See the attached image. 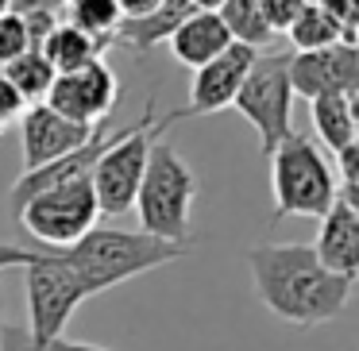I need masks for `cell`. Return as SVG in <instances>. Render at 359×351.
I'll list each match as a JSON object with an SVG mask.
<instances>
[{"label": "cell", "mask_w": 359, "mask_h": 351, "mask_svg": "<svg viewBox=\"0 0 359 351\" xmlns=\"http://www.w3.org/2000/svg\"><path fill=\"white\" fill-rule=\"evenodd\" d=\"M178 120H186V116H182V112H170L166 120H158L155 116V97H151V101L143 104V116L135 120V124H128L124 132L116 135V143H109V151L97 158L93 174H89V186H93L101 216H124V212H132L151 143H155L158 135H166V128H174Z\"/></svg>", "instance_id": "8992f818"}, {"label": "cell", "mask_w": 359, "mask_h": 351, "mask_svg": "<svg viewBox=\"0 0 359 351\" xmlns=\"http://www.w3.org/2000/svg\"><path fill=\"white\" fill-rule=\"evenodd\" d=\"M0 270L27 274V328H0V351H50V343L62 340L74 309L89 301L86 289L58 263L55 251L0 243Z\"/></svg>", "instance_id": "7a4b0ae2"}, {"label": "cell", "mask_w": 359, "mask_h": 351, "mask_svg": "<svg viewBox=\"0 0 359 351\" xmlns=\"http://www.w3.org/2000/svg\"><path fill=\"white\" fill-rule=\"evenodd\" d=\"M305 4H317V0H305Z\"/></svg>", "instance_id": "1f68e13d"}, {"label": "cell", "mask_w": 359, "mask_h": 351, "mask_svg": "<svg viewBox=\"0 0 359 351\" xmlns=\"http://www.w3.org/2000/svg\"><path fill=\"white\" fill-rule=\"evenodd\" d=\"M116 101H120L116 74H112V66L104 58H93V62L78 66L70 74H58L43 104H50L58 116L74 120L81 128H97L116 109Z\"/></svg>", "instance_id": "9c48e42d"}, {"label": "cell", "mask_w": 359, "mask_h": 351, "mask_svg": "<svg viewBox=\"0 0 359 351\" xmlns=\"http://www.w3.org/2000/svg\"><path fill=\"white\" fill-rule=\"evenodd\" d=\"M55 255L78 278L86 297H97L128 278L158 270L174 259H186L189 243H166L143 232H120V228H89L78 243L58 247Z\"/></svg>", "instance_id": "3957f363"}, {"label": "cell", "mask_w": 359, "mask_h": 351, "mask_svg": "<svg viewBox=\"0 0 359 351\" xmlns=\"http://www.w3.org/2000/svg\"><path fill=\"white\" fill-rule=\"evenodd\" d=\"M290 43H294V55H302V50H320V47H332V43H344V32L336 27L332 16H325V12L317 8V4H305L302 12L294 16V24L286 27Z\"/></svg>", "instance_id": "7402d4cb"}, {"label": "cell", "mask_w": 359, "mask_h": 351, "mask_svg": "<svg viewBox=\"0 0 359 351\" xmlns=\"http://www.w3.org/2000/svg\"><path fill=\"white\" fill-rule=\"evenodd\" d=\"M97 216H101V209H97L89 178L43 189V193L27 197L16 212L20 224L39 243H47V247H70V243H78L89 228H97Z\"/></svg>", "instance_id": "ba28073f"}, {"label": "cell", "mask_w": 359, "mask_h": 351, "mask_svg": "<svg viewBox=\"0 0 359 351\" xmlns=\"http://www.w3.org/2000/svg\"><path fill=\"white\" fill-rule=\"evenodd\" d=\"M259 50L243 47V43H232L228 50H220L212 62H205L201 70H194V81H189V109L182 116H212V112L232 109L236 93H240L243 78H248L251 62H255Z\"/></svg>", "instance_id": "4fadbf2b"}, {"label": "cell", "mask_w": 359, "mask_h": 351, "mask_svg": "<svg viewBox=\"0 0 359 351\" xmlns=\"http://www.w3.org/2000/svg\"><path fill=\"white\" fill-rule=\"evenodd\" d=\"M4 12H8V0H0V16H4Z\"/></svg>", "instance_id": "f546056e"}, {"label": "cell", "mask_w": 359, "mask_h": 351, "mask_svg": "<svg viewBox=\"0 0 359 351\" xmlns=\"http://www.w3.org/2000/svg\"><path fill=\"white\" fill-rule=\"evenodd\" d=\"M0 135H4V128H0Z\"/></svg>", "instance_id": "d6a6232c"}, {"label": "cell", "mask_w": 359, "mask_h": 351, "mask_svg": "<svg viewBox=\"0 0 359 351\" xmlns=\"http://www.w3.org/2000/svg\"><path fill=\"white\" fill-rule=\"evenodd\" d=\"M271 224L286 216L320 220L336 205V166L309 135L290 132L271 151Z\"/></svg>", "instance_id": "5b68a950"}, {"label": "cell", "mask_w": 359, "mask_h": 351, "mask_svg": "<svg viewBox=\"0 0 359 351\" xmlns=\"http://www.w3.org/2000/svg\"><path fill=\"white\" fill-rule=\"evenodd\" d=\"M197 201V174L178 155L166 135H158L147 151L143 181L132 209L140 212V232L166 243H189V216Z\"/></svg>", "instance_id": "277c9868"}, {"label": "cell", "mask_w": 359, "mask_h": 351, "mask_svg": "<svg viewBox=\"0 0 359 351\" xmlns=\"http://www.w3.org/2000/svg\"><path fill=\"white\" fill-rule=\"evenodd\" d=\"M0 328H4V301H0Z\"/></svg>", "instance_id": "4dcf8cb0"}, {"label": "cell", "mask_w": 359, "mask_h": 351, "mask_svg": "<svg viewBox=\"0 0 359 351\" xmlns=\"http://www.w3.org/2000/svg\"><path fill=\"white\" fill-rule=\"evenodd\" d=\"M120 132H124V128H109V124H101L86 143H81L78 151H70V155H62V158H55V163L39 166V170H24V174L16 178V186H12V193H8V209H12V216L20 212V205H24L27 197L43 193V189L70 186V181H86L89 174H93L97 158H101L104 151H109V143H116V135H120Z\"/></svg>", "instance_id": "7c38bea8"}, {"label": "cell", "mask_w": 359, "mask_h": 351, "mask_svg": "<svg viewBox=\"0 0 359 351\" xmlns=\"http://www.w3.org/2000/svg\"><path fill=\"white\" fill-rule=\"evenodd\" d=\"M309 247L325 270L355 282V274H359V209H351V205H344L336 197V205L320 216L317 240Z\"/></svg>", "instance_id": "5bb4252c"}, {"label": "cell", "mask_w": 359, "mask_h": 351, "mask_svg": "<svg viewBox=\"0 0 359 351\" xmlns=\"http://www.w3.org/2000/svg\"><path fill=\"white\" fill-rule=\"evenodd\" d=\"M194 4L189 0H163L158 8H151L147 16H135V20H120L116 35H112V47H124L128 55H147L151 47L166 43L178 24L186 16H194Z\"/></svg>", "instance_id": "2e32d148"}, {"label": "cell", "mask_w": 359, "mask_h": 351, "mask_svg": "<svg viewBox=\"0 0 359 351\" xmlns=\"http://www.w3.org/2000/svg\"><path fill=\"white\" fill-rule=\"evenodd\" d=\"M294 97H359V43H332L320 50L290 55Z\"/></svg>", "instance_id": "30bf717a"}, {"label": "cell", "mask_w": 359, "mask_h": 351, "mask_svg": "<svg viewBox=\"0 0 359 351\" xmlns=\"http://www.w3.org/2000/svg\"><path fill=\"white\" fill-rule=\"evenodd\" d=\"M355 101L359 97H317L309 101L313 132H317V147L325 155H340V151L359 143V120H355Z\"/></svg>", "instance_id": "e0dca14e"}, {"label": "cell", "mask_w": 359, "mask_h": 351, "mask_svg": "<svg viewBox=\"0 0 359 351\" xmlns=\"http://www.w3.org/2000/svg\"><path fill=\"white\" fill-rule=\"evenodd\" d=\"M248 270L263 309L297 328L336 320L351 297V282L325 270L309 243H255Z\"/></svg>", "instance_id": "6da1fadb"}, {"label": "cell", "mask_w": 359, "mask_h": 351, "mask_svg": "<svg viewBox=\"0 0 359 351\" xmlns=\"http://www.w3.org/2000/svg\"><path fill=\"white\" fill-rule=\"evenodd\" d=\"M317 8L336 20V27L344 32V43H355V16H359L355 0H317Z\"/></svg>", "instance_id": "d4e9b609"}, {"label": "cell", "mask_w": 359, "mask_h": 351, "mask_svg": "<svg viewBox=\"0 0 359 351\" xmlns=\"http://www.w3.org/2000/svg\"><path fill=\"white\" fill-rule=\"evenodd\" d=\"M166 47H170L174 62L189 66V70H201L220 50L232 47V35L224 32L217 12H194V16H186L178 24V32L166 39Z\"/></svg>", "instance_id": "9a60e30c"}, {"label": "cell", "mask_w": 359, "mask_h": 351, "mask_svg": "<svg viewBox=\"0 0 359 351\" xmlns=\"http://www.w3.org/2000/svg\"><path fill=\"white\" fill-rule=\"evenodd\" d=\"M35 50L47 58L55 74H70V70H78V66H86V62H93V58H101L109 47H101L97 39L81 35L78 27H70V24H55V27L47 32V39H43Z\"/></svg>", "instance_id": "ac0fdd59"}, {"label": "cell", "mask_w": 359, "mask_h": 351, "mask_svg": "<svg viewBox=\"0 0 359 351\" xmlns=\"http://www.w3.org/2000/svg\"><path fill=\"white\" fill-rule=\"evenodd\" d=\"M232 109L255 128L259 155L271 158V151L294 132V89H290V55H255Z\"/></svg>", "instance_id": "52a82bcc"}, {"label": "cell", "mask_w": 359, "mask_h": 351, "mask_svg": "<svg viewBox=\"0 0 359 351\" xmlns=\"http://www.w3.org/2000/svg\"><path fill=\"white\" fill-rule=\"evenodd\" d=\"M120 8L116 0H66L62 4V24L78 27L81 35L97 39L101 47H112V35L120 27Z\"/></svg>", "instance_id": "d6986e66"}, {"label": "cell", "mask_w": 359, "mask_h": 351, "mask_svg": "<svg viewBox=\"0 0 359 351\" xmlns=\"http://www.w3.org/2000/svg\"><path fill=\"white\" fill-rule=\"evenodd\" d=\"M27 104H24V97L12 89V81L0 74V128H8L12 120H20V112H24Z\"/></svg>", "instance_id": "484cf974"}, {"label": "cell", "mask_w": 359, "mask_h": 351, "mask_svg": "<svg viewBox=\"0 0 359 351\" xmlns=\"http://www.w3.org/2000/svg\"><path fill=\"white\" fill-rule=\"evenodd\" d=\"M24 50H32L24 20H20L16 12H4V16H0V66H8L12 58H20Z\"/></svg>", "instance_id": "603a6c76"}, {"label": "cell", "mask_w": 359, "mask_h": 351, "mask_svg": "<svg viewBox=\"0 0 359 351\" xmlns=\"http://www.w3.org/2000/svg\"><path fill=\"white\" fill-rule=\"evenodd\" d=\"M163 0H116V8L124 20H135V16H147L151 8H158Z\"/></svg>", "instance_id": "4316f807"}, {"label": "cell", "mask_w": 359, "mask_h": 351, "mask_svg": "<svg viewBox=\"0 0 359 351\" xmlns=\"http://www.w3.org/2000/svg\"><path fill=\"white\" fill-rule=\"evenodd\" d=\"M217 16H220V24H224V32L232 35V43H243V47H251V50L271 47L274 32L266 27V20H263L255 0H220Z\"/></svg>", "instance_id": "ffe728a7"}, {"label": "cell", "mask_w": 359, "mask_h": 351, "mask_svg": "<svg viewBox=\"0 0 359 351\" xmlns=\"http://www.w3.org/2000/svg\"><path fill=\"white\" fill-rule=\"evenodd\" d=\"M101 128V124H97ZM97 128H81L74 120L58 116L50 104H27L20 112V151H24V170H39V166L55 163V158L78 151Z\"/></svg>", "instance_id": "8fae6325"}, {"label": "cell", "mask_w": 359, "mask_h": 351, "mask_svg": "<svg viewBox=\"0 0 359 351\" xmlns=\"http://www.w3.org/2000/svg\"><path fill=\"white\" fill-rule=\"evenodd\" d=\"M189 4H194L197 12H217L220 8V0H189Z\"/></svg>", "instance_id": "f1b7e54d"}, {"label": "cell", "mask_w": 359, "mask_h": 351, "mask_svg": "<svg viewBox=\"0 0 359 351\" xmlns=\"http://www.w3.org/2000/svg\"><path fill=\"white\" fill-rule=\"evenodd\" d=\"M0 74L12 81V89H16L20 97H24V104H39V101H47V93H50V85H55V78L58 74L50 70V62L39 55V50H24L20 58H12L8 66H0Z\"/></svg>", "instance_id": "44dd1931"}, {"label": "cell", "mask_w": 359, "mask_h": 351, "mask_svg": "<svg viewBox=\"0 0 359 351\" xmlns=\"http://www.w3.org/2000/svg\"><path fill=\"white\" fill-rule=\"evenodd\" d=\"M50 351H109V347L89 343V340H55V343H50Z\"/></svg>", "instance_id": "83f0119b"}, {"label": "cell", "mask_w": 359, "mask_h": 351, "mask_svg": "<svg viewBox=\"0 0 359 351\" xmlns=\"http://www.w3.org/2000/svg\"><path fill=\"white\" fill-rule=\"evenodd\" d=\"M259 12H263L266 27H271L274 35H282L290 24H294V16L305 8V0H255Z\"/></svg>", "instance_id": "cb8c5ba5"}]
</instances>
